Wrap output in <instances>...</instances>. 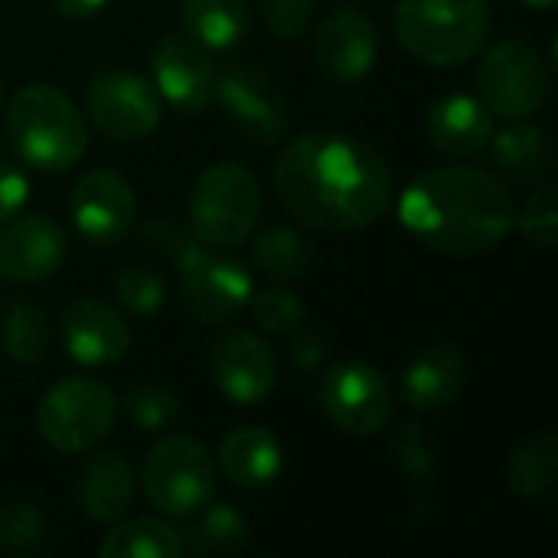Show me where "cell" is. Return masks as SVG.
<instances>
[{
  "label": "cell",
  "mask_w": 558,
  "mask_h": 558,
  "mask_svg": "<svg viewBox=\"0 0 558 558\" xmlns=\"http://www.w3.org/2000/svg\"><path fill=\"white\" fill-rule=\"evenodd\" d=\"M278 203L320 232H356L386 216L396 180L386 157L356 134L307 131L271 167Z\"/></svg>",
  "instance_id": "6da1fadb"
},
{
  "label": "cell",
  "mask_w": 558,
  "mask_h": 558,
  "mask_svg": "<svg viewBox=\"0 0 558 558\" xmlns=\"http://www.w3.org/2000/svg\"><path fill=\"white\" fill-rule=\"evenodd\" d=\"M399 219L435 252L477 255L504 242L517 213L507 186L494 173L477 167H438L405 186Z\"/></svg>",
  "instance_id": "7a4b0ae2"
},
{
  "label": "cell",
  "mask_w": 558,
  "mask_h": 558,
  "mask_svg": "<svg viewBox=\"0 0 558 558\" xmlns=\"http://www.w3.org/2000/svg\"><path fill=\"white\" fill-rule=\"evenodd\" d=\"M7 137L23 163L43 173H59L82 160L88 124L69 95L46 82H33L10 95Z\"/></svg>",
  "instance_id": "3957f363"
},
{
  "label": "cell",
  "mask_w": 558,
  "mask_h": 558,
  "mask_svg": "<svg viewBox=\"0 0 558 558\" xmlns=\"http://www.w3.org/2000/svg\"><path fill=\"white\" fill-rule=\"evenodd\" d=\"M490 33L487 0H399L396 39L422 65L471 62Z\"/></svg>",
  "instance_id": "277c9868"
},
{
  "label": "cell",
  "mask_w": 558,
  "mask_h": 558,
  "mask_svg": "<svg viewBox=\"0 0 558 558\" xmlns=\"http://www.w3.org/2000/svg\"><path fill=\"white\" fill-rule=\"evenodd\" d=\"M262 219V186L235 160L209 163L190 186L186 229L209 248L242 245Z\"/></svg>",
  "instance_id": "5b68a950"
},
{
  "label": "cell",
  "mask_w": 558,
  "mask_h": 558,
  "mask_svg": "<svg viewBox=\"0 0 558 558\" xmlns=\"http://www.w3.org/2000/svg\"><path fill=\"white\" fill-rule=\"evenodd\" d=\"M141 487L157 513L186 520L213 500L216 461L193 435H167L144 454Z\"/></svg>",
  "instance_id": "8992f818"
},
{
  "label": "cell",
  "mask_w": 558,
  "mask_h": 558,
  "mask_svg": "<svg viewBox=\"0 0 558 558\" xmlns=\"http://www.w3.org/2000/svg\"><path fill=\"white\" fill-rule=\"evenodd\" d=\"M474 82L477 98L487 105V111L507 121L533 118L536 111H543L553 88L549 62L526 39H504L487 49L477 62Z\"/></svg>",
  "instance_id": "52a82bcc"
},
{
  "label": "cell",
  "mask_w": 558,
  "mask_h": 558,
  "mask_svg": "<svg viewBox=\"0 0 558 558\" xmlns=\"http://www.w3.org/2000/svg\"><path fill=\"white\" fill-rule=\"evenodd\" d=\"M114 425V392L105 383L75 376L56 383L36 405L39 438L62 454L95 448Z\"/></svg>",
  "instance_id": "ba28073f"
},
{
  "label": "cell",
  "mask_w": 558,
  "mask_h": 558,
  "mask_svg": "<svg viewBox=\"0 0 558 558\" xmlns=\"http://www.w3.org/2000/svg\"><path fill=\"white\" fill-rule=\"evenodd\" d=\"M173 265L180 271V298H183V307L203 327L226 324L252 298V278H248V271L239 262L222 258L216 248L203 245L199 239Z\"/></svg>",
  "instance_id": "9c48e42d"
},
{
  "label": "cell",
  "mask_w": 558,
  "mask_h": 558,
  "mask_svg": "<svg viewBox=\"0 0 558 558\" xmlns=\"http://www.w3.org/2000/svg\"><path fill=\"white\" fill-rule=\"evenodd\" d=\"M88 121L111 141H144L163 121V98L137 72L108 69L98 72L85 88Z\"/></svg>",
  "instance_id": "30bf717a"
},
{
  "label": "cell",
  "mask_w": 558,
  "mask_h": 558,
  "mask_svg": "<svg viewBox=\"0 0 558 558\" xmlns=\"http://www.w3.org/2000/svg\"><path fill=\"white\" fill-rule=\"evenodd\" d=\"M324 415L347 435L369 438L379 435L396 412V396L389 379L369 363H340L327 369L317 389Z\"/></svg>",
  "instance_id": "8fae6325"
},
{
  "label": "cell",
  "mask_w": 558,
  "mask_h": 558,
  "mask_svg": "<svg viewBox=\"0 0 558 558\" xmlns=\"http://www.w3.org/2000/svg\"><path fill=\"white\" fill-rule=\"evenodd\" d=\"M222 114L255 144H278L291 128V111L278 85L255 65L232 62L216 72V92Z\"/></svg>",
  "instance_id": "7c38bea8"
},
{
  "label": "cell",
  "mask_w": 558,
  "mask_h": 558,
  "mask_svg": "<svg viewBox=\"0 0 558 558\" xmlns=\"http://www.w3.org/2000/svg\"><path fill=\"white\" fill-rule=\"evenodd\" d=\"M150 75L160 98L180 114H199L213 105L216 65L209 49L186 33H167L150 52Z\"/></svg>",
  "instance_id": "4fadbf2b"
},
{
  "label": "cell",
  "mask_w": 558,
  "mask_h": 558,
  "mask_svg": "<svg viewBox=\"0 0 558 558\" xmlns=\"http://www.w3.org/2000/svg\"><path fill=\"white\" fill-rule=\"evenodd\" d=\"M69 213L75 229L95 242L111 245L124 239L137 219V196L134 186L114 170H88L78 177L69 196Z\"/></svg>",
  "instance_id": "5bb4252c"
},
{
  "label": "cell",
  "mask_w": 558,
  "mask_h": 558,
  "mask_svg": "<svg viewBox=\"0 0 558 558\" xmlns=\"http://www.w3.org/2000/svg\"><path fill=\"white\" fill-rule=\"evenodd\" d=\"M216 389L235 405H262L275 389V353L252 330H229L209 353Z\"/></svg>",
  "instance_id": "9a60e30c"
},
{
  "label": "cell",
  "mask_w": 558,
  "mask_h": 558,
  "mask_svg": "<svg viewBox=\"0 0 558 558\" xmlns=\"http://www.w3.org/2000/svg\"><path fill=\"white\" fill-rule=\"evenodd\" d=\"M65 258V229L49 213L13 216L0 229V278L36 284L56 275Z\"/></svg>",
  "instance_id": "2e32d148"
},
{
  "label": "cell",
  "mask_w": 558,
  "mask_h": 558,
  "mask_svg": "<svg viewBox=\"0 0 558 558\" xmlns=\"http://www.w3.org/2000/svg\"><path fill=\"white\" fill-rule=\"evenodd\" d=\"M379 56V29L376 23L353 7H337L314 36V62L333 82L363 78Z\"/></svg>",
  "instance_id": "e0dca14e"
},
{
  "label": "cell",
  "mask_w": 558,
  "mask_h": 558,
  "mask_svg": "<svg viewBox=\"0 0 558 558\" xmlns=\"http://www.w3.org/2000/svg\"><path fill=\"white\" fill-rule=\"evenodd\" d=\"M62 343L78 366L101 369L124 360L131 347V330L114 307L82 298L62 314Z\"/></svg>",
  "instance_id": "ac0fdd59"
},
{
  "label": "cell",
  "mask_w": 558,
  "mask_h": 558,
  "mask_svg": "<svg viewBox=\"0 0 558 558\" xmlns=\"http://www.w3.org/2000/svg\"><path fill=\"white\" fill-rule=\"evenodd\" d=\"M468 383V360L454 343H432L415 353L402 373V402L412 412H441L454 405Z\"/></svg>",
  "instance_id": "d6986e66"
},
{
  "label": "cell",
  "mask_w": 558,
  "mask_h": 558,
  "mask_svg": "<svg viewBox=\"0 0 558 558\" xmlns=\"http://www.w3.org/2000/svg\"><path fill=\"white\" fill-rule=\"evenodd\" d=\"M494 134V114L474 95H445L428 111V137L441 154L474 157Z\"/></svg>",
  "instance_id": "ffe728a7"
},
{
  "label": "cell",
  "mask_w": 558,
  "mask_h": 558,
  "mask_svg": "<svg viewBox=\"0 0 558 558\" xmlns=\"http://www.w3.org/2000/svg\"><path fill=\"white\" fill-rule=\"evenodd\" d=\"M78 507L95 523H118L134 504V471L118 451L95 454L78 474Z\"/></svg>",
  "instance_id": "44dd1931"
},
{
  "label": "cell",
  "mask_w": 558,
  "mask_h": 558,
  "mask_svg": "<svg viewBox=\"0 0 558 558\" xmlns=\"http://www.w3.org/2000/svg\"><path fill=\"white\" fill-rule=\"evenodd\" d=\"M219 468L235 487L262 490L281 474V445L268 428L242 425L226 435L219 448Z\"/></svg>",
  "instance_id": "7402d4cb"
},
{
  "label": "cell",
  "mask_w": 558,
  "mask_h": 558,
  "mask_svg": "<svg viewBox=\"0 0 558 558\" xmlns=\"http://www.w3.org/2000/svg\"><path fill=\"white\" fill-rule=\"evenodd\" d=\"M183 33L206 49H229L248 33L245 0H180Z\"/></svg>",
  "instance_id": "603a6c76"
},
{
  "label": "cell",
  "mask_w": 558,
  "mask_h": 558,
  "mask_svg": "<svg viewBox=\"0 0 558 558\" xmlns=\"http://www.w3.org/2000/svg\"><path fill=\"white\" fill-rule=\"evenodd\" d=\"M558 477V435L556 428H543L539 435L526 438L507 458L504 481L520 497H543L556 487Z\"/></svg>",
  "instance_id": "cb8c5ba5"
},
{
  "label": "cell",
  "mask_w": 558,
  "mask_h": 558,
  "mask_svg": "<svg viewBox=\"0 0 558 558\" xmlns=\"http://www.w3.org/2000/svg\"><path fill=\"white\" fill-rule=\"evenodd\" d=\"M101 558H180L183 543L180 533L170 530L160 520L137 517V520H118L98 543Z\"/></svg>",
  "instance_id": "d4e9b609"
},
{
  "label": "cell",
  "mask_w": 558,
  "mask_h": 558,
  "mask_svg": "<svg viewBox=\"0 0 558 558\" xmlns=\"http://www.w3.org/2000/svg\"><path fill=\"white\" fill-rule=\"evenodd\" d=\"M183 553L216 556L235 553L248 543V523L232 504H206L193 513V523L180 533Z\"/></svg>",
  "instance_id": "484cf974"
},
{
  "label": "cell",
  "mask_w": 558,
  "mask_h": 558,
  "mask_svg": "<svg viewBox=\"0 0 558 558\" xmlns=\"http://www.w3.org/2000/svg\"><path fill=\"white\" fill-rule=\"evenodd\" d=\"M252 262L271 281H298L314 265V245L294 226H275L252 242Z\"/></svg>",
  "instance_id": "4316f807"
},
{
  "label": "cell",
  "mask_w": 558,
  "mask_h": 558,
  "mask_svg": "<svg viewBox=\"0 0 558 558\" xmlns=\"http://www.w3.org/2000/svg\"><path fill=\"white\" fill-rule=\"evenodd\" d=\"M490 150L497 167H504L507 173L526 180L533 173H543L549 167V141L546 131L539 124H533L530 118H517L510 121L504 131L490 134Z\"/></svg>",
  "instance_id": "83f0119b"
},
{
  "label": "cell",
  "mask_w": 558,
  "mask_h": 558,
  "mask_svg": "<svg viewBox=\"0 0 558 558\" xmlns=\"http://www.w3.org/2000/svg\"><path fill=\"white\" fill-rule=\"evenodd\" d=\"M0 343L3 353L20 363V366H33L49 353L52 343V320L46 311L33 307V304H16L10 307L3 330H0Z\"/></svg>",
  "instance_id": "f1b7e54d"
},
{
  "label": "cell",
  "mask_w": 558,
  "mask_h": 558,
  "mask_svg": "<svg viewBox=\"0 0 558 558\" xmlns=\"http://www.w3.org/2000/svg\"><path fill=\"white\" fill-rule=\"evenodd\" d=\"M46 513L33 500L0 507V553H33L46 539Z\"/></svg>",
  "instance_id": "f546056e"
},
{
  "label": "cell",
  "mask_w": 558,
  "mask_h": 558,
  "mask_svg": "<svg viewBox=\"0 0 558 558\" xmlns=\"http://www.w3.org/2000/svg\"><path fill=\"white\" fill-rule=\"evenodd\" d=\"M124 409H128V418L137 432H163L167 425H173V418L180 415V399L173 389L167 386H157V383H147V386H137L128 392L124 399Z\"/></svg>",
  "instance_id": "4dcf8cb0"
},
{
  "label": "cell",
  "mask_w": 558,
  "mask_h": 558,
  "mask_svg": "<svg viewBox=\"0 0 558 558\" xmlns=\"http://www.w3.org/2000/svg\"><path fill=\"white\" fill-rule=\"evenodd\" d=\"M114 298L124 311L131 314H157L167 301V281L160 271L144 268V265H131L114 278Z\"/></svg>",
  "instance_id": "1f68e13d"
},
{
  "label": "cell",
  "mask_w": 558,
  "mask_h": 558,
  "mask_svg": "<svg viewBox=\"0 0 558 558\" xmlns=\"http://www.w3.org/2000/svg\"><path fill=\"white\" fill-rule=\"evenodd\" d=\"M252 317L268 333H294L304 324V304L298 294L284 288H265L255 298H248Z\"/></svg>",
  "instance_id": "d6a6232c"
},
{
  "label": "cell",
  "mask_w": 558,
  "mask_h": 558,
  "mask_svg": "<svg viewBox=\"0 0 558 558\" xmlns=\"http://www.w3.org/2000/svg\"><path fill=\"white\" fill-rule=\"evenodd\" d=\"M513 222L520 226V232H523V239H526L530 245H536V248H556L558 245L556 186H553V183L539 186V190L530 196V203H526L523 216H520V219H513Z\"/></svg>",
  "instance_id": "836d02e7"
},
{
  "label": "cell",
  "mask_w": 558,
  "mask_h": 558,
  "mask_svg": "<svg viewBox=\"0 0 558 558\" xmlns=\"http://www.w3.org/2000/svg\"><path fill=\"white\" fill-rule=\"evenodd\" d=\"M392 448H396L399 468H402L415 484L432 481V474H435V445H432V438L422 432V425H415V422L402 425Z\"/></svg>",
  "instance_id": "e575fe53"
},
{
  "label": "cell",
  "mask_w": 558,
  "mask_h": 558,
  "mask_svg": "<svg viewBox=\"0 0 558 558\" xmlns=\"http://www.w3.org/2000/svg\"><path fill=\"white\" fill-rule=\"evenodd\" d=\"M314 3L317 0H258L268 33L278 36L281 43H294L307 33Z\"/></svg>",
  "instance_id": "d590c367"
},
{
  "label": "cell",
  "mask_w": 558,
  "mask_h": 558,
  "mask_svg": "<svg viewBox=\"0 0 558 558\" xmlns=\"http://www.w3.org/2000/svg\"><path fill=\"white\" fill-rule=\"evenodd\" d=\"M144 239H147L150 248H157V252L167 255L170 262H177V258L196 242V235H193L190 229L173 226L170 219H150V222L144 226Z\"/></svg>",
  "instance_id": "8d00e7d4"
},
{
  "label": "cell",
  "mask_w": 558,
  "mask_h": 558,
  "mask_svg": "<svg viewBox=\"0 0 558 558\" xmlns=\"http://www.w3.org/2000/svg\"><path fill=\"white\" fill-rule=\"evenodd\" d=\"M29 196V180L20 167L0 163V222L13 219Z\"/></svg>",
  "instance_id": "74e56055"
},
{
  "label": "cell",
  "mask_w": 558,
  "mask_h": 558,
  "mask_svg": "<svg viewBox=\"0 0 558 558\" xmlns=\"http://www.w3.org/2000/svg\"><path fill=\"white\" fill-rule=\"evenodd\" d=\"M288 337H294L291 340V363L298 366V369H304V373H314L320 363H324V340L317 337V333H311V330H294V333H288Z\"/></svg>",
  "instance_id": "f35d334b"
},
{
  "label": "cell",
  "mask_w": 558,
  "mask_h": 558,
  "mask_svg": "<svg viewBox=\"0 0 558 558\" xmlns=\"http://www.w3.org/2000/svg\"><path fill=\"white\" fill-rule=\"evenodd\" d=\"M56 13L69 16V20H85V16H95L108 0H49Z\"/></svg>",
  "instance_id": "ab89813d"
},
{
  "label": "cell",
  "mask_w": 558,
  "mask_h": 558,
  "mask_svg": "<svg viewBox=\"0 0 558 558\" xmlns=\"http://www.w3.org/2000/svg\"><path fill=\"white\" fill-rule=\"evenodd\" d=\"M526 7H533V10H543V13H553L558 7V0H523Z\"/></svg>",
  "instance_id": "60d3db41"
},
{
  "label": "cell",
  "mask_w": 558,
  "mask_h": 558,
  "mask_svg": "<svg viewBox=\"0 0 558 558\" xmlns=\"http://www.w3.org/2000/svg\"><path fill=\"white\" fill-rule=\"evenodd\" d=\"M0 108H3V85H0Z\"/></svg>",
  "instance_id": "b9f144b4"
}]
</instances>
